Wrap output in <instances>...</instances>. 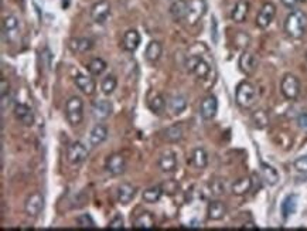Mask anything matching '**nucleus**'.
<instances>
[{
    "label": "nucleus",
    "instance_id": "aec40b11",
    "mask_svg": "<svg viewBox=\"0 0 307 231\" xmlns=\"http://www.w3.org/2000/svg\"><path fill=\"white\" fill-rule=\"evenodd\" d=\"M207 214H208V219L212 221H218L224 219V216L227 214V206L224 204L223 201L220 200H214L208 204V210H207Z\"/></svg>",
    "mask_w": 307,
    "mask_h": 231
},
{
    "label": "nucleus",
    "instance_id": "f3484780",
    "mask_svg": "<svg viewBox=\"0 0 307 231\" xmlns=\"http://www.w3.org/2000/svg\"><path fill=\"white\" fill-rule=\"evenodd\" d=\"M74 83L85 95H92L95 92L96 90L95 81H94V78H91V77H88V75H84V74L75 75Z\"/></svg>",
    "mask_w": 307,
    "mask_h": 231
},
{
    "label": "nucleus",
    "instance_id": "09e8293b",
    "mask_svg": "<svg viewBox=\"0 0 307 231\" xmlns=\"http://www.w3.org/2000/svg\"><path fill=\"white\" fill-rule=\"evenodd\" d=\"M299 1H306V0H299Z\"/></svg>",
    "mask_w": 307,
    "mask_h": 231
},
{
    "label": "nucleus",
    "instance_id": "473e14b6",
    "mask_svg": "<svg viewBox=\"0 0 307 231\" xmlns=\"http://www.w3.org/2000/svg\"><path fill=\"white\" fill-rule=\"evenodd\" d=\"M296 207H297V196H295V194L287 196L286 199L283 200V203H282V214H283V217L287 219L289 216H292V214L296 211Z\"/></svg>",
    "mask_w": 307,
    "mask_h": 231
},
{
    "label": "nucleus",
    "instance_id": "72a5a7b5",
    "mask_svg": "<svg viewBox=\"0 0 307 231\" xmlns=\"http://www.w3.org/2000/svg\"><path fill=\"white\" fill-rule=\"evenodd\" d=\"M161 194H163V190L160 186H153V187H149L143 191L142 197L146 203H157L161 199Z\"/></svg>",
    "mask_w": 307,
    "mask_h": 231
},
{
    "label": "nucleus",
    "instance_id": "ea45409f",
    "mask_svg": "<svg viewBox=\"0 0 307 231\" xmlns=\"http://www.w3.org/2000/svg\"><path fill=\"white\" fill-rule=\"evenodd\" d=\"M77 224L81 229H95V221L92 220V217L89 214H81L77 219Z\"/></svg>",
    "mask_w": 307,
    "mask_h": 231
},
{
    "label": "nucleus",
    "instance_id": "c85d7f7f",
    "mask_svg": "<svg viewBox=\"0 0 307 231\" xmlns=\"http://www.w3.org/2000/svg\"><path fill=\"white\" fill-rule=\"evenodd\" d=\"M183 135H184V132H183V128L180 125H171L169 128H166L164 129V132H163V137L164 139L170 142V143H177V142H180L181 139H183Z\"/></svg>",
    "mask_w": 307,
    "mask_h": 231
},
{
    "label": "nucleus",
    "instance_id": "de8ad7c7",
    "mask_svg": "<svg viewBox=\"0 0 307 231\" xmlns=\"http://www.w3.org/2000/svg\"><path fill=\"white\" fill-rule=\"evenodd\" d=\"M297 124H299V126H300L302 129L307 131V114H303V115L299 116V121H297Z\"/></svg>",
    "mask_w": 307,
    "mask_h": 231
},
{
    "label": "nucleus",
    "instance_id": "bb28decb",
    "mask_svg": "<svg viewBox=\"0 0 307 231\" xmlns=\"http://www.w3.org/2000/svg\"><path fill=\"white\" fill-rule=\"evenodd\" d=\"M251 189H252V180L249 178L238 179L231 187L235 196H244L246 193H249Z\"/></svg>",
    "mask_w": 307,
    "mask_h": 231
},
{
    "label": "nucleus",
    "instance_id": "e433bc0d",
    "mask_svg": "<svg viewBox=\"0 0 307 231\" xmlns=\"http://www.w3.org/2000/svg\"><path fill=\"white\" fill-rule=\"evenodd\" d=\"M106 63L102 60V58H94V60H91V63L88 64V71L91 75H101V74L104 73L106 70Z\"/></svg>",
    "mask_w": 307,
    "mask_h": 231
},
{
    "label": "nucleus",
    "instance_id": "c756f323",
    "mask_svg": "<svg viewBox=\"0 0 307 231\" xmlns=\"http://www.w3.org/2000/svg\"><path fill=\"white\" fill-rule=\"evenodd\" d=\"M161 51H163V47L159 42H150L146 47L145 57L150 63H156L161 55Z\"/></svg>",
    "mask_w": 307,
    "mask_h": 231
},
{
    "label": "nucleus",
    "instance_id": "4468645a",
    "mask_svg": "<svg viewBox=\"0 0 307 231\" xmlns=\"http://www.w3.org/2000/svg\"><path fill=\"white\" fill-rule=\"evenodd\" d=\"M14 116L24 126H32L34 124V114L30 109V106H27L26 104L19 102L14 105Z\"/></svg>",
    "mask_w": 307,
    "mask_h": 231
},
{
    "label": "nucleus",
    "instance_id": "f257e3e1",
    "mask_svg": "<svg viewBox=\"0 0 307 231\" xmlns=\"http://www.w3.org/2000/svg\"><path fill=\"white\" fill-rule=\"evenodd\" d=\"M307 30V16L302 10H293L285 20V33L292 39H300Z\"/></svg>",
    "mask_w": 307,
    "mask_h": 231
},
{
    "label": "nucleus",
    "instance_id": "5701e85b",
    "mask_svg": "<svg viewBox=\"0 0 307 231\" xmlns=\"http://www.w3.org/2000/svg\"><path fill=\"white\" fill-rule=\"evenodd\" d=\"M159 168L164 173H171L177 169V158L173 152H166L159 159Z\"/></svg>",
    "mask_w": 307,
    "mask_h": 231
},
{
    "label": "nucleus",
    "instance_id": "412c9836",
    "mask_svg": "<svg viewBox=\"0 0 307 231\" xmlns=\"http://www.w3.org/2000/svg\"><path fill=\"white\" fill-rule=\"evenodd\" d=\"M140 44V34L138 30H127L123 36V48L129 51V53H133L136 51Z\"/></svg>",
    "mask_w": 307,
    "mask_h": 231
},
{
    "label": "nucleus",
    "instance_id": "b1692460",
    "mask_svg": "<svg viewBox=\"0 0 307 231\" xmlns=\"http://www.w3.org/2000/svg\"><path fill=\"white\" fill-rule=\"evenodd\" d=\"M248 11H249V3L246 0H239L235 6H233V10L231 13V17L235 23H242L248 16Z\"/></svg>",
    "mask_w": 307,
    "mask_h": 231
},
{
    "label": "nucleus",
    "instance_id": "9d476101",
    "mask_svg": "<svg viewBox=\"0 0 307 231\" xmlns=\"http://www.w3.org/2000/svg\"><path fill=\"white\" fill-rule=\"evenodd\" d=\"M111 16V4L106 0H99L91 7V17L98 24H104Z\"/></svg>",
    "mask_w": 307,
    "mask_h": 231
},
{
    "label": "nucleus",
    "instance_id": "20e7f679",
    "mask_svg": "<svg viewBox=\"0 0 307 231\" xmlns=\"http://www.w3.org/2000/svg\"><path fill=\"white\" fill-rule=\"evenodd\" d=\"M205 11H207L205 0H189L184 20L187 21L190 26H195L204 17Z\"/></svg>",
    "mask_w": 307,
    "mask_h": 231
},
{
    "label": "nucleus",
    "instance_id": "a19ab883",
    "mask_svg": "<svg viewBox=\"0 0 307 231\" xmlns=\"http://www.w3.org/2000/svg\"><path fill=\"white\" fill-rule=\"evenodd\" d=\"M210 190H211L212 196H215V197H218V196L224 194V191H225V186H224L223 180H220V179L212 180L211 183H210Z\"/></svg>",
    "mask_w": 307,
    "mask_h": 231
},
{
    "label": "nucleus",
    "instance_id": "a211bd4d",
    "mask_svg": "<svg viewBox=\"0 0 307 231\" xmlns=\"http://www.w3.org/2000/svg\"><path fill=\"white\" fill-rule=\"evenodd\" d=\"M239 70L242 71L246 75H251V74L255 73L256 70V65H258V61H256V57L254 54L249 53V51H244L239 57Z\"/></svg>",
    "mask_w": 307,
    "mask_h": 231
},
{
    "label": "nucleus",
    "instance_id": "49530a36",
    "mask_svg": "<svg viewBox=\"0 0 307 231\" xmlns=\"http://www.w3.org/2000/svg\"><path fill=\"white\" fill-rule=\"evenodd\" d=\"M280 1L287 9H295L297 6V3H299V0H280Z\"/></svg>",
    "mask_w": 307,
    "mask_h": 231
},
{
    "label": "nucleus",
    "instance_id": "f704fd0d",
    "mask_svg": "<svg viewBox=\"0 0 307 231\" xmlns=\"http://www.w3.org/2000/svg\"><path fill=\"white\" fill-rule=\"evenodd\" d=\"M149 108H150L152 112H154V114L160 115V114L164 111V108H166V101H164L163 95L160 94L153 95V98L149 101Z\"/></svg>",
    "mask_w": 307,
    "mask_h": 231
},
{
    "label": "nucleus",
    "instance_id": "39448f33",
    "mask_svg": "<svg viewBox=\"0 0 307 231\" xmlns=\"http://www.w3.org/2000/svg\"><path fill=\"white\" fill-rule=\"evenodd\" d=\"M280 91L283 96L289 99V101H293L296 99L299 94H300V81L296 75L293 74H286L283 78H282V83H280Z\"/></svg>",
    "mask_w": 307,
    "mask_h": 231
},
{
    "label": "nucleus",
    "instance_id": "4be33fe9",
    "mask_svg": "<svg viewBox=\"0 0 307 231\" xmlns=\"http://www.w3.org/2000/svg\"><path fill=\"white\" fill-rule=\"evenodd\" d=\"M108 138V128L102 124H98L92 128L89 134V142L92 146H99L102 142H105Z\"/></svg>",
    "mask_w": 307,
    "mask_h": 231
},
{
    "label": "nucleus",
    "instance_id": "4c0bfd02",
    "mask_svg": "<svg viewBox=\"0 0 307 231\" xmlns=\"http://www.w3.org/2000/svg\"><path fill=\"white\" fill-rule=\"evenodd\" d=\"M117 80L115 75H108L106 78L102 80V84H101V90L105 95H111L115 90H116Z\"/></svg>",
    "mask_w": 307,
    "mask_h": 231
},
{
    "label": "nucleus",
    "instance_id": "a878e982",
    "mask_svg": "<svg viewBox=\"0 0 307 231\" xmlns=\"http://www.w3.org/2000/svg\"><path fill=\"white\" fill-rule=\"evenodd\" d=\"M187 11V1L186 0H174L170 6V14L174 20H184Z\"/></svg>",
    "mask_w": 307,
    "mask_h": 231
},
{
    "label": "nucleus",
    "instance_id": "f03ea898",
    "mask_svg": "<svg viewBox=\"0 0 307 231\" xmlns=\"http://www.w3.org/2000/svg\"><path fill=\"white\" fill-rule=\"evenodd\" d=\"M235 101L241 108L249 109L255 104V101H256V88H255V85L251 84L249 81H242L241 84L236 87Z\"/></svg>",
    "mask_w": 307,
    "mask_h": 231
},
{
    "label": "nucleus",
    "instance_id": "2f4dec72",
    "mask_svg": "<svg viewBox=\"0 0 307 231\" xmlns=\"http://www.w3.org/2000/svg\"><path fill=\"white\" fill-rule=\"evenodd\" d=\"M192 165L197 169H204L208 165V155L204 147H195L192 152Z\"/></svg>",
    "mask_w": 307,
    "mask_h": 231
},
{
    "label": "nucleus",
    "instance_id": "ddd939ff",
    "mask_svg": "<svg viewBox=\"0 0 307 231\" xmlns=\"http://www.w3.org/2000/svg\"><path fill=\"white\" fill-rule=\"evenodd\" d=\"M112 111H114V106L111 104V101H106V99H99L92 105V115L98 121L108 119L112 114Z\"/></svg>",
    "mask_w": 307,
    "mask_h": 231
},
{
    "label": "nucleus",
    "instance_id": "2eb2a0df",
    "mask_svg": "<svg viewBox=\"0 0 307 231\" xmlns=\"http://www.w3.org/2000/svg\"><path fill=\"white\" fill-rule=\"evenodd\" d=\"M3 33L7 36V40H16L19 37V19L16 16H6L3 19Z\"/></svg>",
    "mask_w": 307,
    "mask_h": 231
},
{
    "label": "nucleus",
    "instance_id": "dca6fc26",
    "mask_svg": "<svg viewBox=\"0 0 307 231\" xmlns=\"http://www.w3.org/2000/svg\"><path fill=\"white\" fill-rule=\"evenodd\" d=\"M154 226H156V220H154L153 213H150V211L140 213L133 223L135 230H152V229H154Z\"/></svg>",
    "mask_w": 307,
    "mask_h": 231
},
{
    "label": "nucleus",
    "instance_id": "6e6552de",
    "mask_svg": "<svg viewBox=\"0 0 307 231\" xmlns=\"http://www.w3.org/2000/svg\"><path fill=\"white\" fill-rule=\"evenodd\" d=\"M42 207H44V197L40 191L32 193L24 203V211L30 217H37L41 213Z\"/></svg>",
    "mask_w": 307,
    "mask_h": 231
},
{
    "label": "nucleus",
    "instance_id": "6ab92c4d",
    "mask_svg": "<svg viewBox=\"0 0 307 231\" xmlns=\"http://www.w3.org/2000/svg\"><path fill=\"white\" fill-rule=\"evenodd\" d=\"M117 201L120 204H129L132 200L135 199L136 196V187L132 186L130 183H122L119 187H117Z\"/></svg>",
    "mask_w": 307,
    "mask_h": 231
},
{
    "label": "nucleus",
    "instance_id": "7c9ffc66",
    "mask_svg": "<svg viewBox=\"0 0 307 231\" xmlns=\"http://www.w3.org/2000/svg\"><path fill=\"white\" fill-rule=\"evenodd\" d=\"M92 46H94V43L91 39H74V40H71L70 42V48L75 51V53H86V51H89L91 48H92Z\"/></svg>",
    "mask_w": 307,
    "mask_h": 231
},
{
    "label": "nucleus",
    "instance_id": "9b49d317",
    "mask_svg": "<svg viewBox=\"0 0 307 231\" xmlns=\"http://www.w3.org/2000/svg\"><path fill=\"white\" fill-rule=\"evenodd\" d=\"M105 169L108 173H111L112 176H120L125 169H126V162L125 158L119 153H114L109 158L106 159Z\"/></svg>",
    "mask_w": 307,
    "mask_h": 231
},
{
    "label": "nucleus",
    "instance_id": "393cba45",
    "mask_svg": "<svg viewBox=\"0 0 307 231\" xmlns=\"http://www.w3.org/2000/svg\"><path fill=\"white\" fill-rule=\"evenodd\" d=\"M261 175L269 186H275L279 182V173L276 172V169L268 163H264V162L261 163Z\"/></svg>",
    "mask_w": 307,
    "mask_h": 231
},
{
    "label": "nucleus",
    "instance_id": "c9c22d12",
    "mask_svg": "<svg viewBox=\"0 0 307 231\" xmlns=\"http://www.w3.org/2000/svg\"><path fill=\"white\" fill-rule=\"evenodd\" d=\"M252 122L256 128L262 129V128H266L268 124H269V115L268 112L264 111V109H258L252 114Z\"/></svg>",
    "mask_w": 307,
    "mask_h": 231
},
{
    "label": "nucleus",
    "instance_id": "c03bdc74",
    "mask_svg": "<svg viewBox=\"0 0 307 231\" xmlns=\"http://www.w3.org/2000/svg\"><path fill=\"white\" fill-rule=\"evenodd\" d=\"M7 94H9V83L6 81V78H1L0 80V95L3 98V96H7Z\"/></svg>",
    "mask_w": 307,
    "mask_h": 231
},
{
    "label": "nucleus",
    "instance_id": "423d86ee",
    "mask_svg": "<svg viewBox=\"0 0 307 231\" xmlns=\"http://www.w3.org/2000/svg\"><path fill=\"white\" fill-rule=\"evenodd\" d=\"M186 67H187V70L190 73L194 74L200 80L207 78L208 74H210V70H211L210 68V64L207 63L200 55H190L187 58V61H186Z\"/></svg>",
    "mask_w": 307,
    "mask_h": 231
},
{
    "label": "nucleus",
    "instance_id": "0eeeda50",
    "mask_svg": "<svg viewBox=\"0 0 307 231\" xmlns=\"http://www.w3.org/2000/svg\"><path fill=\"white\" fill-rule=\"evenodd\" d=\"M88 158V149L82 142H74L67 149V160L71 165H79Z\"/></svg>",
    "mask_w": 307,
    "mask_h": 231
},
{
    "label": "nucleus",
    "instance_id": "79ce46f5",
    "mask_svg": "<svg viewBox=\"0 0 307 231\" xmlns=\"http://www.w3.org/2000/svg\"><path fill=\"white\" fill-rule=\"evenodd\" d=\"M109 230H122L123 229V219L120 214H116L112 220L109 221V226H108Z\"/></svg>",
    "mask_w": 307,
    "mask_h": 231
},
{
    "label": "nucleus",
    "instance_id": "f8f14e48",
    "mask_svg": "<svg viewBox=\"0 0 307 231\" xmlns=\"http://www.w3.org/2000/svg\"><path fill=\"white\" fill-rule=\"evenodd\" d=\"M218 111V101L214 95H208L201 101L200 105V115L205 121H211L214 116L217 115Z\"/></svg>",
    "mask_w": 307,
    "mask_h": 231
},
{
    "label": "nucleus",
    "instance_id": "1a4fd4ad",
    "mask_svg": "<svg viewBox=\"0 0 307 231\" xmlns=\"http://www.w3.org/2000/svg\"><path fill=\"white\" fill-rule=\"evenodd\" d=\"M276 16V6L273 3H270V1H268L265 3L262 7H261V10L258 13V16H256V26L259 27V29H268L269 27V24L273 21Z\"/></svg>",
    "mask_w": 307,
    "mask_h": 231
},
{
    "label": "nucleus",
    "instance_id": "cd10ccee",
    "mask_svg": "<svg viewBox=\"0 0 307 231\" xmlns=\"http://www.w3.org/2000/svg\"><path fill=\"white\" fill-rule=\"evenodd\" d=\"M187 108V99L183 95H174L169 102V109L173 115H180Z\"/></svg>",
    "mask_w": 307,
    "mask_h": 231
},
{
    "label": "nucleus",
    "instance_id": "58836bf2",
    "mask_svg": "<svg viewBox=\"0 0 307 231\" xmlns=\"http://www.w3.org/2000/svg\"><path fill=\"white\" fill-rule=\"evenodd\" d=\"M160 187L163 190V193L169 194V196H174L179 190H180V183L176 179H169L166 182H163L160 185Z\"/></svg>",
    "mask_w": 307,
    "mask_h": 231
},
{
    "label": "nucleus",
    "instance_id": "a18cd8bd",
    "mask_svg": "<svg viewBox=\"0 0 307 231\" xmlns=\"http://www.w3.org/2000/svg\"><path fill=\"white\" fill-rule=\"evenodd\" d=\"M211 33H212V40H214V43H217L218 42V23H217V19H215V17H212Z\"/></svg>",
    "mask_w": 307,
    "mask_h": 231
},
{
    "label": "nucleus",
    "instance_id": "37998d69",
    "mask_svg": "<svg viewBox=\"0 0 307 231\" xmlns=\"http://www.w3.org/2000/svg\"><path fill=\"white\" fill-rule=\"evenodd\" d=\"M295 169L300 173H307V155L305 156H300L295 160Z\"/></svg>",
    "mask_w": 307,
    "mask_h": 231
},
{
    "label": "nucleus",
    "instance_id": "7ed1b4c3",
    "mask_svg": "<svg viewBox=\"0 0 307 231\" xmlns=\"http://www.w3.org/2000/svg\"><path fill=\"white\" fill-rule=\"evenodd\" d=\"M65 116L70 125H79L84 119V101L79 96H71L65 105Z\"/></svg>",
    "mask_w": 307,
    "mask_h": 231
}]
</instances>
